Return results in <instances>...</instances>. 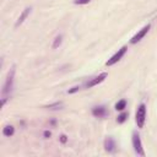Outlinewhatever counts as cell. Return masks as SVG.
Returning <instances> with one entry per match:
<instances>
[{"label":"cell","instance_id":"1","mask_svg":"<svg viewBox=\"0 0 157 157\" xmlns=\"http://www.w3.org/2000/svg\"><path fill=\"white\" fill-rule=\"evenodd\" d=\"M13 77H15V66H12L11 70L9 71V74L6 76V80H5V83H4V87H2V91H1V94H2V105L6 103V96L12 90Z\"/></svg>","mask_w":157,"mask_h":157},{"label":"cell","instance_id":"2","mask_svg":"<svg viewBox=\"0 0 157 157\" xmlns=\"http://www.w3.org/2000/svg\"><path fill=\"white\" fill-rule=\"evenodd\" d=\"M145 120H146V105L144 103H141L137 107V110H136V114H135V121H136L139 128H144Z\"/></svg>","mask_w":157,"mask_h":157},{"label":"cell","instance_id":"3","mask_svg":"<svg viewBox=\"0 0 157 157\" xmlns=\"http://www.w3.org/2000/svg\"><path fill=\"white\" fill-rule=\"evenodd\" d=\"M126 50H128V47H126V45L121 47V48H120V49H119V50H118L110 59H108V61L105 63V65H107V66H112V65H114L115 63H118V61L124 56V54L126 53Z\"/></svg>","mask_w":157,"mask_h":157},{"label":"cell","instance_id":"4","mask_svg":"<svg viewBox=\"0 0 157 157\" xmlns=\"http://www.w3.org/2000/svg\"><path fill=\"white\" fill-rule=\"evenodd\" d=\"M132 146H134V150H135V153H136V155H139V156H145L140 135L136 134V132L132 134Z\"/></svg>","mask_w":157,"mask_h":157},{"label":"cell","instance_id":"5","mask_svg":"<svg viewBox=\"0 0 157 157\" xmlns=\"http://www.w3.org/2000/svg\"><path fill=\"white\" fill-rule=\"evenodd\" d=\"M150 28H151V25H150V23L146 25V26H144V27H142V28H141V29H140V31H139V32L130 39V43H131V44H135V43L140 42V40L147 34V32L150 31Z\"/></svg>","mask_w":157,"mask_h":157},{"label":"cell","instance_id":"6","mask_svg":"<svg viewBox=\"0 0 157 157\" xmlns=\"http://www.w3.org/2000/svg\"><path fill=\"white\" fill-rule=\"evenodd\" d=\"M107 76H108V74H107V72H102V74H99L98 76H96V77H93L92 80H90V81L86 83V87H87V88H90V87L97 86L98 83L103 82V81L107 78Z\"/></svg>","mask_w":157,"mask_h":157},{"label":"cell","instance_id":"7","mask_svg":"<svg viewBox=\"0 0 157 157\" xmlns=\"http://www.w3.org/2000/svg\"><path fill=\"white\" fill-rule=\"evenodd\" d=\"M104 148L107 152H114L117 150V145H115V141L112 139V137H107L105 141H104Z\"/></svg>","mask_w":157,"mask_h":157},{"label":"cell","instance_id":"8","mask_svg":"<svg viewBox=\"0 0 157 157\" xmlns=\"http://www.w3.org/2000/svg\"><path fill=\"white\" fill-rule=\"evenodd\" d=\"M92 114L97 118H103L107 115V109L104 105H99V107H94L92 110Z\"/></svg>","mask_w":157,"mask_h":157},{"label":"cell","instance_id":"9","mask_svg":"<svg viewBox=\"0 0 157 157\" xmlns=\"http://www.w3.org/2000/svg\"><path fill=\"white\" fill-rule=\"evenodd\" d=\"M29 12H31V7H26V9L22 11V13L20 15V17L17 18V21H16V23H15V27H18L21 23H23V21L27 18V16L29 15Z\"/></svg>","mask_w":157,"mask_h":157},{"label":"cell","instance_id":"10","mask_svg":"<svg viewBox=\"0 0 157 157\" xmlns=\"http://www.w3.org/2000/svg\"><path fill=\"white\" fill-rule=\"evenodd\" d=\"M13 132H15V129H13V126L12 125H6L4 129H2V134L5 135V136H12L13 135Z\"/></svg>","mask_w":157,"mask_h":157},{"label":"cell","instance_id":"11","mask_svg":"<svg viewBox=\"0 0 157 157\" xmlns=\"http://www.w3.org/2000/svg\"><path fill=\"white\" fill-rule=\"evenodd\" d=\"M128 115H129V114H128L126 112H123L120 115H118V118H117V121H118L119 124H123V123H124V121L128 119Z\"/></svg>","mask_w":157,"mask_h":157},{"label":"cell","instance_id":"12","mask_svg":"<svg viewBox=\"0 0 157 157\" xmlns=\"http://www.w3.org/2000/svg\"><path fill=\"white\" fill-rule=\"evenodd\" d=\"M125 107H126V101H125V99H121V101H119V102L115 104V109H117V110H123Z\"/></svg>","mask_w":157,"mask_h":157},{"label":"cell","instance_id":"13","mask_svg":"<svg viewBox=\"0 0 157 157\" xmlns=\"http://www.w3.org/2000/svg\"><path fill=\"white\" fill-rule=\"evenodd\" d=\"M61 40H63V36H58V37L54 39V43H53V48H58V47L61 44Z\"/></svg>","mask_w":157,"mask_h":157},{"label":"cell","instance_id":"14","mask_svg":"<svg viewBox=\"0 0 157 157\" xmlns=\"http://www.w3.org/2000/svg\"><path fill=\"white\" fill-rule=\"evenodd\" d=\"M61 105H63V103H61V102H56V103H53V104L47 105L45 108H49V109H58V108H60Z\"/></svg>","mask_w":157,"mask_h":157},{"label":"cell","instance_id":"15","mask_svg":"<svg viewBox=\"0 0 157 157\" xmlns=\"http://www.w3.org/2000/svg\"><path fill=\"white\" fill-rule=\"evenodd\" d=\"M91 0H75V4H78V5H85V4H88Z\"/></svg>","mask_w":157,"mask_h":157},{"label":"cell","instance_id":"16","mask_svg":"<svg viewBox=\"0 0 157 157\" xmlns=\"http://www.w3.org/2000/svg\"><path fill=\"white\" fill-rule=\"evenodd\" d=\"M80 90V86H75V87H72L71 90H69V93H75L76 91H78Z\"/></svg>","mask_w":157,"mask_h":157},{"label":"cell","instance_id":"17","mask_svg":"<svg viewBox=\"0 0 157 157\" xmlns=\"http://www.w3.org/2000/svg\"><path fill=\"white\" fill-rule=\"evenodd\" d=\"M66 140H67V139H66V136H65V135H61V136H60V141H61L63 144H64V142H66Z\"/></svg>","mask_w":157,"mask_h":157},{"label":"cell","instance_id":"18","mask_svg":"<svg viewBox=\"0 0 157 157\" xmlns=\"http://www.w3.org/2000/svg\"><path fill=\"white\" fill-rule=\"evenodd\" d=\"M50 136V131H44V137H49Z\"/></svg>","mask_w":157,"mask_h":157}]
</instances>
